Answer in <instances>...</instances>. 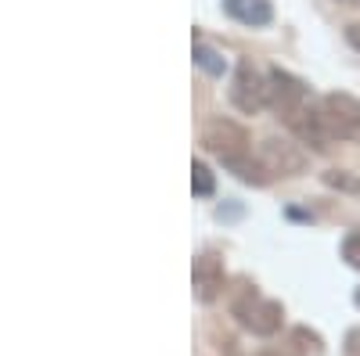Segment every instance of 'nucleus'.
Returning <instances> with one entry per match:
<instances>
[{
	"label": "nucleus",
	"instance_id": "nucleus-14",
	"mask_svg": "<svg viewBox=\"0 0 360 356\" xmlns=\"http://www.w3.org/2000/svg\"><path fill=\"white\" fill-rule=\"evenodd\" d=\"M256 356H299V352H292V349H259Z\"/></svg>",
	"mask_w": 360,
	"mask_h": 356
},
{
	"label": "nucleus",
	"instance_id": "nucleus-1",
	"mask_svg": "<svg viewBox=\"0 0 360 356\" xmlns=\"http://www.w3.org/2000/svg\"><path fill=\"white\" fill-rule=\"evenodd\" d=\"M321 119L332 140H360V101L349 94H324L321 98Z\"/></svg>",
	"mask_w": 360,
	"mask_h": 356
},
{
	"label": "nucleus",
	"instance_id": "nucleus-15",
	"mask_svg": "<svg viewBox=\"0 0 360 356\" xmlns=\"http://www.w3.org/2000/svg\"><path fill=\"white\" fill-rule=\"evenodd\" d=\"M346 4H360V0H346Z\"/></svg>",
	"mask_w": 360,
	"mask_h": 356
},
{
	"label": "nucleus",
	"instance_id": "nucleus-7",
	"mask_svg": "<svg viewBox=\"0 0 360 356\" xmlns=\"http://www.w3.org/2000/svg\"><path fill=\"white\" fill-rule=\"evenodd\" d=\"M220 291H224V263H220V256L205 252L195 263V295L202 303H213Z\"/></svg>",
	"mask_w": 360,
	"mask_h": 356
},
{
	"label": "nucleus",
	"instance_id": "nucleus-3",
	"mask_svg": "<svg viewBox=\"0 0 360 356\" xmlns=\"http://www.w3.org/2000/svg\"><path fill=\"white\" fill-rule=\"evenodd\" d=\"M234 317L245 324L252 335H274L281 328V306L274 299H263L256 288H245L242 295L234 299Z\"/></svg>",
	"mask_w": 360,
	"mask_h": 356
},
{
	"label": "nucleus",
	"instance_id": "nucleus-13",
	"mask_svg": "<svg viewBox=\"0 0 360 356\" xmlns=\"http://www.w3.org/2000/svg\"><path fill=\"white\" fill-rule=\"evenodd\" d=\"M346 40L353 44V51H360V22H353V25H346Z\"/></svg>",
	"mask_w": 360,
	"mask_h": 356
},
{
	"label": "nucleus",
	"instance_id": "nucleus-2",
	"mask_svg": "<svg viewBox=\"0 0 360 356\" xmlns=\"http://www.w3.org/2000/svg\"><path fill=\"white\" fill-rule=\"evenodd\" d=\"M202 144L224 166H234L238 159L249 155V133H245V126H238L234 119H213V123L202 130Z\"/></svg>",
	"mask_w": 360,
	"mask_h": 356
},
{
	"label": "nucleus",
	"instance_id": "nucleus-4",
	"mask_svg": "<svg viewBox=\"0 0 360 356\" xmlns=\"http://www.w3.org/2000/svg\"><path fill=\"white\" fill-rule=\"evenodd\" d=\"M266 105L274 108L281 119H288L292 112L310 105V94H307V86L299 83L295 76H288L281 69H270V76H266Z\"/></svg>",
	"mask_w": 360,
	"mask_h": 356
},
{
	"label": "nucleus",
	"instance_id": "nucleus-8",
	"mask_svg": "<svg viewBox=\"0 0 360 356\" xmlns=\"http://www.w3.org/2000/svg\"><path fill=\"white\" fill-rule=\"evenodd\" d=\"M227 15L242 25H266L270 22V4L266 0H227Z\"/></svg>",
	"mask_w": 360,
	"mask_h": 356
},
{
	"label": "nucleus",
	"instance_id": "nucleus-16",
	"mask_svg": "<svg viewBox=\"0 0 360 356\" xmlns=\"http://www.w3.org/2000/svg\"><path fill=\"white\" fill-rule=\"evenodd\" d=\"M356 306H360V291H356Z\"/></svg>",
	"mask_w": 360,
	"mask_h": 356
},
{
	"label": "nucleus",
	"instance_id": "nucleus-9",
	"mask_svg": "<svg viewBox=\"0 0 360 356\" xmlns=\"http://www.w3.org/2000/svg\"><path fill=\"white\" fill-rule=\"evenodd\" d=\"M191 187H195V195H213V173H209L202 162L191 166Z\"/></svg>",
	"mask_w": 360,
	"mask_h": 356
},
{
	"label": "nucleus",
	"instance_id": "nucleus-6",
	"mask_svg": "<svg viewBox=\"0 0 360 356\" xmlns=\"http://www.w3.org/2000/svg\"><path fill=\"white\" fill-rule=\"evenodd\" d=\"M231 101L238 112H245V115H256L263 105H266V79L249 65L242 62L234 72V86H231Z\"/></svg>",
	"mask_w": 360,
	"mask_h": 356
},
{
	"label": "nucleus",
	"instance_id": "nucleus-12",
	"mask_svg": "<svg viewBox=\"0 0 360 356\" xmlns=\"http://www.w3.org/2000/svg\"><path fill=\"white\" fill-rule=\"evenodd\" d=\"M324 184H328V187H339V191H360V184L353 180V176H346L342 169H332V173H324Z\"/></svg>",
	"mask_w": 360,
	"mask_h": 356
},
{
	"label": "nucleus",
	"instance_id": "nucleus-10",
	"mask_svg": "<svg viewBox=\"0 0 360 356\" xmlns=\"http://www.w3.org/2000/svg\"><path fill=\"white\" fill-rule=\"evenodd\" d=\"M342 259L353 266V270H360V230L346 234V242H342Z\"/></svg>",
	"mask_w": 360,
	"mask_h": 356
},
{
	"label": "nucleus",
	"instance_id": "nucleus-11",
	"mask_svg": "<svg viewBox=\"0 0 360 356\" xmlns=\"http://www.w3.org/2000/svg\"><path fill=\"white\" fill-rule=\"evenodd\" d=\"M195 62H198L205 72H213V76H220V72H224V62H217V54L209 51V47H202V44L195 47Z\"/></svg>",
	"mask_w": 360,
	"mask_h": 356
},
{
	"label": "nucleus",
	"instance_id": "nucleus-5",
	"mask_svg": "<svg viewBox=\"0 0 360 356\" xmlns=\"http://www.w3.org/2000/svg\"><path fill=\"white\" fill-rule=\"evenodd\" d=\"M259 166L266 169V176H295L307 169V155L299 152L292 140H278L270 137L259 144Z\"/></svg>",
	"mask_w": 360,
	"mask_h": 356
}]
</instances>
